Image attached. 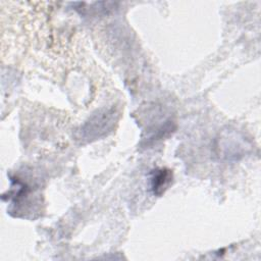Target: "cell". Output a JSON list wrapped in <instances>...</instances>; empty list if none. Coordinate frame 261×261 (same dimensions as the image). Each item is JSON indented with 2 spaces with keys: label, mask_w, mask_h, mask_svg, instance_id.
<instances>
[{
  "label": "cell",
  "mask_w": 261,
  "mask_h": 261,
  "mask_svg": "<svg viewBox=\"0 0 261 261\" xmlns=\"http://www.w3.org/2000/svg\"><path fill=\"white\" fill-rule=\"evenodd\" d=\"M171 179H172V173L170 170L165 168L154 170L152 173V179H151L153 193L157 196H160L168 187Z\"/></svg>",
  "instance_id": "1"
}]
</instances>
